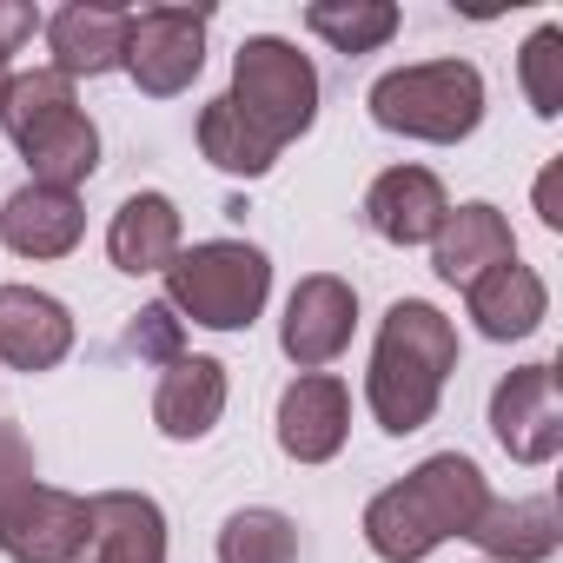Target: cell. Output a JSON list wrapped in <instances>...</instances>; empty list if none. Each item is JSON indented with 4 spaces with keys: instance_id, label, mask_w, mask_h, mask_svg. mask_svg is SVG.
<instances>
[{
    "instance_id": "cell-1",
    "label": "cell",
    "mask_w": 563,
    "mask_h": 563,
    "mask_svg": "<svg viewBox=\"0 0 563 563\" xmlns=\"http://www.w3.org/2000/svg\"><path fill=\"white\" fill-rule=\"evenodd\" d=\"M451 372H457V325L431 299H398L378 325V345H372L365 405L391 438H411L438 418Z\"/></svg>"
},
{
    "instance_id": "cell-2",
    "label": "cell",
    "mask_w": 563,
    "mask_h": 563,
    "mask_svg": "<svg viewBox=\"0 0 563 563\" xmlns=\"http://www.w3.org/2000/svg\"><path fill=\"white\" fill-rule=\"evenodd\" d=\"M490 484L464 451H438L424 457L411 477H398L391 490H378L365 504V543L385 563H418L451 537H471V523L484 517Z\"/></svg>"
},
{
    "instance_id": "cell-3",
    "label": "cell",
    "mask_w": 563,
    "mask_h": 563,
    "mask_svg": "<svg viewBox=\"0 0 563 563\" xmlns=\"http://www.w3.org/2000/svg\"><path fill=\"white\" fill-rule=\"evenodd\" d=\"M0 126H8V140L34 166V186L74 192L100 173V126L80 113L74 80L54 74V67H34V74L8 80V93H0Z\"/></svg>"
},
{
    "instance_id": "cell-4",
    "label": "cell",
    "mask_w": 563,
    "mask_h": 563,
    "mask_svg": "<svg viewBox=\"0 0 563 563\" xmlns=\"http://www.w3.org/2000/svg\"><path fill=\"white\" fill-rule=\"evenodd\" d=\"M372 120L385 133L405 140H431V146H457L477 133L484 120V74L471 60H418V67H391L372 87Z\"/></svg>"
},
{
    "instance_id": "cell-5",
    "label": "cell",
    "mask_w": 563,
    "mask_h": 563,
    "mask_svg": "<svg viewBox=\"0 0 563 563\" xmlns=\"http://www.w3.org/2000/svg\"><path fill=\"white\" fill-rule=\"evenodd\" d=\"M272 292V265L258 245L245 239H206V245H179V258L166 265V306L186 312L206 332H239L265 312Z\"/></svg>"
},
{
    "instance_id": "cell-6",
    "label": "cell",
    "mask_w": 563,
    "mask_h": 563,
    "mask_svg": "<svg viewBox=\"0 0 563 563\" xmlns=\"http://www.w3.org/2000/svg\"><path fill=\"white\" fill-rule=\"evenodd\" d=\"M232 113L272 140V146H292L299 133H312L319 120V67L278 34H252L239 54H232Z\"/></svg>"
},
{
    "instance_id": "cell-7",
    "label": "cell",
    "mask_w": 563,
    "mask_h": 563,
    "mask_svg": "<svg viewBox=\"0 0 563 563\" xmlns=\"http://www.w3.org/2000/svg\"><path fill=\"white\" fill-rule=\"evenodd\" d=\"M120 67L153 100L186 93L199 80V67H206V8H146V14H126V54H120Z\"/></svg>"
},
{
    "instance_id": "cell-8",
    "label": "cell",
    "mask_w": 563,
    "mask_h": 563,
    "mask_svg": "<svg viewBox=\"0 0 563 563\" xmlns=\"http://www.w3.org/2000/svg\"><path fill=\"white\" fill-rule=\"evenodd\" d=\"M93 543V510L74 490L27 484L14 504H0V550L14 563H80Z\"/></svg>"
},
{
    "instance_id": "cell-9",
    "label": "cell",
    "mask_w": 563,
    "mask_h": 563,
    "mask_svg": "<svg viewBox=\"0 0 563 563\" xmlns=\"http://www.w3.org/2000/svg\"><path fill=\"white\" fill-rule=\"evenodd\" d=\"M490 431L517 464H550L563 451V398H556V365H517L490 391Z\"/></svg>"
},
{
    "instance_id": "cell-10",
    "label": "cell",
    "mask_w": 563,
    "mask_h": 563,
    "mask_svg": "<svg viewBox=\"0 0 563 563\" xmlns=\"http://www.w3.org/2000/svg\"><path fill=\"white\" fill-rule=\"evenodd\" d=\"M358 332V292L345 286V278L332 272H312L292 286L286 299V325H278V345H286V358L299 372H325Z\"/></svg>"
},
{
    "instance_id": "cell-11",
    "label": "cell",
    "mask_w": 563,
    "mask_h": 563,
    "mask_svg": "<svg viewBox=\"0 0 563 563\" xmlns=\"http://www.w3.org/2000/svg\"><path fill=\"white\" fill-rule=\"evenodd\" d=\"M352 431V391L332 372H299L278 398V451L292 464H325L345 451Z\"/></svg>"
},
{
    "instance_id": "cell-12",
    "label": "cell",
    "mask_w": 563,
    "mask_h": 563,
    "mask_svg": "<svg viewBox=\"0 0 563 563\" xmlns=\"http://www.w3.org/2000/svg\"><path fill=\"white\" fill-rule=\"evenodd\" d=\"M74 352V319L54 292L0 286V365L14 372H54Z\"/></svg>"
},
{
    "instance_id": "cell-13",
    "label": "cell",
    "mask_w": 563,
    "mask_h": 563,
    "mask_svg": "<svg viewBox=\"0 0 563 563\" xmlns=\"http://www.w3.org/2000/svg\"><path fill=\"white\" fill-rule=\"evenodd\" d=\"M444 212H451V199H444V186H438L431 166H391L365 192V225L385 245H424L444 225Z\"/></svg>"
},
{
    "instance_id": "cell-14",
    "label": "cell",
    "mask_w": 563,
    "mask_h": 563,
    "mask_svg": "<svg viewBox=\"0 0 563 563\" xmlns=\"http://www.w3.org/2000/svg\"><path fill=\"white\" fill-rule=\"evenodd\" d=\"M80 232H87V212L60 186L27 179L8 206H0V239H8V252H21V258H67L80 245Z\"/></svg>"
},
{
    "instance_id": "cell-15",
    "label": "cell",
    "mask_w": 563,
    "mask_h": 563,
    "mask_svg": "<svg viewBox=\"0 0 563 563\" xmlns=\"http://www.w3.org/2000/svg\"><path fill=\"white\" fill-rule=\"evenodd\" d=\"M504 258H517L510 219H504L497 206H484V199L444 212V225L431 232V265H438L444 286H471V278H484V272L504 265Z\"/></svg>"
},
{
    "instance_id": "cell-16",
    "label": "cell",
    "mask_w": 563,
    "mask_h": 563,
    "mask_svg": "<svg viewBox=\"0 0 563 563\" xmlns=\"http://www.w3.org/2000/svg\"><path fill=\"white\" fill-rule=\"evenodd\" d=\"M225 418V365L219 358H173L153 391V424L173 444H199Z\"/></svg>"
},
{
    "instance_id": "cell-17",
    "label": "cell",
    "mask_w": 563,
    "mask_h": 563,
    "mask_svg": "<svg viewBox=\"0 0 563 563\" xmlns=\"http://www.w3.org/2000/svg\"><path fill=\"white\" fill-rule=\"evenodd\" d=\"M464 306H471V319H477L484 339L510 345V339H530V332L543 325L550 292H543V278H537L530 265L504 258V265H490L484 278H471V286H464Z\"/></svg>"
},
{
    "instance_id": "cell-18",
    "label": "cell",
    "mask_w": 563,
    "mask_h": 563,
    "mask_svg": "<svg viewBox=\"0 0 563 563\" xmlns=\"http://www.w3.org/2000/svg\"><path fill=\"white\" fill-rule=\"evenodd\" d=\"M93 510V563H166V510L146 490H100Z\"/></svg>"
},
{
    "instance_id": "cell-19",
    "label": "cell",
    "mask_w": 563,
    "mask_h": 563,
    "mask_svg": "<svg viewBox=\"0 0 563 563\" xmlns=\"http://www.w3.org/2000/svg\"><path fill=\"white\" fill-rule=\"evenodd\" d=\"M47 47H54V74L67 80H93V74H113L120 54H126V14L120 8H87V0H74V8H60L47 21Z\"/></svg>"
},
{
    "instance_id": "cell-20",
    "label": "cell",
    "mask_w": 563,
    "mask_h": 563,
    "mask_svg": "<svg viewBox=\"0 0 563 563\" xmlns=\"http://www.w3.org/2000/svg\"><path fill=\"white\" fill-rule=\"evenodd\" d=\"M107 252L120 272H166L179 258V206L166 192H133L120 199L113 225H107Z\"/></svg>"
},
{
    "instance_id": "cell-21",
    "label": "cell",
    "mask_w": 563,
    "mask_h": 563,
    "mask_svg": "<svg viewBox=\"0 0 563 563\" xmlns=\"http://www.w3.org/2000/svg\"><path fill=\"white\" fill-rule=\"evenodd\" d=\"M471 543L497 563H543L563 543L556 504L550 497H517V504H484V517L471 523Z\"/></svg>"
},
{
    "instance_id": "cell-22",
    "label": "cell",
    "mask_w": 563,
    "mask_h": 563,
    "mask_svg": "<svg viewBox=\"0 0 563 563\" xmlns=\"http://www.w3.org/2000/svg\"><path fill=\"white\" fill-rule=\"evenodd\" d=\"M199 153L219 166V173H232V179H265L272 173V159H278V146L272 140H258L239 113H232V100L219 93V100H206V113H199Z\"/></svg>"
},
{
    "instance_id": "cell-23",
    "label": "cell",
    "mask_w": 563,
    "mask_h": 563,
    "mask_svg": "<svg viewBox=\"0 0 563 563\" xmlns=\"http://www.w3.org/2000/svg\"><path fill=\"white\" fill-rule=\"evenodd\" d=\"M306 27L332 54H378L398 34V8L391 0H319V8H306Z\"/></svg>"
},
{
    "instance_id": "cell-24",
    "label": "cell",
    "mask_w": 563,
    "mask_h": 563,
    "mask_svg": "<svg viewBox=\"0 0 563 563\" xmlns=\"http://www.w3.org/2000/svg\"><path fill=\"white\" fill-rule=\"evenodd\" d=\"M219 563H299V523L286 510H232L219 530Z\"/></svg>"
},
{
    "instance_id": "cell-25",
    "label": "cell",
    "mask_w": 563,
    "mask_h": 563,
    "mask_svg": "<svg viewBox=\"0 0 563 563\" xmlns=\"http://www.w3.org/2000/svg\"><path fill=\"white\" fill-rule=\"evenodd\" d=\"M523 93L543 120L563 113V27H537L523 41Z\"/></svg>"
},
{
    "instance_id": "cell-26",
    "label": "cell",
    "mask_w": 563,
    "mask_h": 563,
    "mask_svg": "<svg viewBox=\"0 0 563 563\" xmlns=\"http://www.w3.org/2000/svg\"><path fill=\"white\" fill-rule=\"evenodd\" d=\"M126 352L146 358V365H173L186 358V319L173 306H140L133 325H126Z\"/></svg>"
},
{
    "instance_id": "cell-27",
    "label": "cell",
    "mask_w": 563,
    "mask_h": 563,
    "mask_svg": "<svg viewBox=\"0 0 563 563\" xmlns=\"http://www.w3.org/2000/svg\"><path fill=\"white\" fill-rule=\"evenodd\" d=\"M27 484H41L34 477V444H27L21 424H0V504H14Z\"/></svg>"
},
{
    "instance_id": "cell-28",
    "label": "cell",
    "mask_w": 563,
    "mask_h": 563,
    "mask_svg": "<svg viewBox=\"0 0 563 563\" xmlns=\"http://www.w3.org/2000/svg\"><path fill=\"white\" fill-rule=\"evenodd\" d=\"M34 27H41V14L27 8V0H0V67L34 41Z\"/></svg>"
},
{
    "instance_id": "cell-29",
    "label": "cell",
    "mask_w": 563,
    "mask_h": 563,
    "mask_svg": "<svg viewBox=\"0 0 563 563\" xmlns=\"http://www.w3.org/2000/svg\"><path fill=\"white\" fill-rule=\"evenodd\" d=\"M556 179H563V166H550V173L537 179V212H543V225H550V232L563 225V206H556Z\"/></svg>"
},
{
    "instance_id": "cell-30",
    "label": "cell",
    "mask_w": 563,
    "mask_h": 563,
    "mask_svg": "<svg viewBox=\"0 0 563 563\" xmlns=\"http://www.w3.org/2000/svg\"><path fill=\"white\" fill-rule=\"evenodd\" d=\"M0 93H8V67H0Z\"/></svg>"
}]
</instances>
